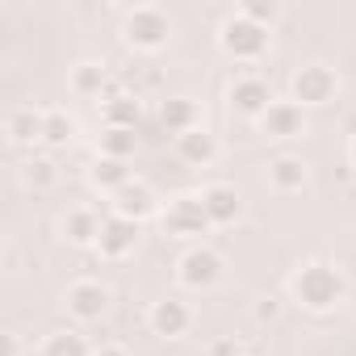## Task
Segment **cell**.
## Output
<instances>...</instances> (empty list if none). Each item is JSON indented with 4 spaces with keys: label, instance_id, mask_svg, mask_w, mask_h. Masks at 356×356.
I'll use <instances>...</instances> for the list:
<instances>
[{
    "label": "cell",
    "instance_id": "6da1fadb",
    "mask_svg": "<svg viewBox=\"0 0 356 356\" xmlns=\"http://www.w3.org/2000/svg\"><path fill=\"white\" fill-rule=\"evenodd\" d=\"M289 293H293V302H298L302 310H310V314H327V310H335V306L343 302L348 281H343V273H339L335 264H327V260H310V264H302V268L293 273Z\"/></svg>",
    "mask_w": 356,
    "mask_h": 356
},
{
    "label": "cell",
    "instance_id": "7a4b0ae2",
    "mask_svg": "<svg viewBox=\"0 0 356 356\" xmlns=\"http://www.w3.org/2000/svg\"><path fill=\"white\" fill-rule=\"evenodd\" d=\"M122 38H126L134 51H147V55H151V51L168 47V38H172V22H168L163 9H155V5H138L134 13H126Z\"/></svg>",
    "mask_w": 356,
    "mask_h": 356
},
{
    "label": "cell",
    "instance_id": "3957f363",
    "mask_svg": "<svg viewBox=\"0 0 356 356\" xmlns=\"http://www.w3.org/2000/svg\"><path fill=\"white\" fill-rule=\"evenodd\" d=\"M218 47H222L231 59H239V63H256V59L268 51V30L256 26V22H248L243 13H235V17L222 22V30H218Z\"/></svg>",
    "mask_w": 356,
    "mask_h": 356
},
{
    "label": "cell",
    "instance_id": "277c9868",
    "mask_svg": "<svg viewBox=\"0 0 356 356\" xmlns=\"http://www.w3.org/2000/svg\"><path fill=\"white\" fill-rule=\"evenodd\" d=\"M289 92H293V101H298L302 109H314V105L335 101V92H339V76H335L327 63H306V67L293 72Z\"/></svg>",
    "mask_w": 356,
    "mask_h": 356
},
{
    "label": "cell",
    "instance_id": "5b68a950",
    "mask_svg": "<svg viewBox=\"0 0 356 356\" xmlns=\"http://www.w3.org/2000/svg\"><path fill=\"white\" fill-rule=\"evenodd\" d=\"M210 227L214 222H210L202 197H172L163 210V231L176 239H202V235H210Z\"/></svg>",
    "mask_w": 356,
    "mask_h": 356
},
{
    "label": "cell",
    "instance_id": "8992f818",
    "mask_svg": "<svg viewBox=\"0 0 356 356\" xmlns=\"http://www.w3.org/2000/svg\"><path fill=\"white\" fill-rule=\"evenodd\" d=\"M176 281L185 289H214L222 281V256L210 248H189L176 264Z\"/></svg>",
    "mask_w": 356,
    "mask_h": 356
},
{
    "label": "cell",
    "instance_id": "52a82bcc",
    "mask_svg": "<svg viewBox=\"0 0 356 356\" xmlns=\"http://www.w3.org/2000/svg\"><path fill=\"white\" fill-rule=\"evenodd\" d=\"M105 310H109V289L101 281H76L67 289V314L76 323H97L105 318Z\"/></svg>",
    "mask_w": 356,
    "mask_h": 356
},
{
    "label": "cell",
    "instance_id": "ba28073f",
    "mask_svg": "<svg viewBox=\"0 0 356 356\" xmlns=\"http://www.w3.org/2000/svg\"><path fill=\"white\" fill-rule=\"evenodd\" d=\"M147 323H151V331H155L159 339H181V335L193 327V310H189L181 298H159V302L151 306Z\"/></svg>",
    "mask_w": 356,
    "mask_h": 356
},
{
    "label": "cell",
    "instance_id": "9c48e42d",
    "mask_svg": "<svg viewBox=\"0 0 356 356\" xmlns=\"http://www.w3.org/2000/svg\"><path fill=\"white\" fill-rule=\"evenodd\" d=\"M268 105H273V88H268V80H260V76H243V80L231 84V109H235V113L260 122V118L268 113Z\"/></svg>",
    "mask_w": 356,
    "mask_h": 356
},
{
    "label": "cell",
    "instance_id": "30bf717a",
    "mask_svg": "<svg viewBox=\"0 0 356 356\" xmlns=\"http://www.w3.org/2000/svg\"><path fill=\"white\" fill-rule=\"evenodd\" d=\"M260 134H268V138H298V134H306V109L298 101H273L268 113L260 118Z\"/></svg>",
    "mask_w": 356,
    "mask_h": 356
},
{
    "label": "cell",
    "instance_id": "8fae6325",
    "mask_svg": "<svg viewBox=\"0 0 356 356\" xmlns=\"http://www.w3.org/2000/svg\"><path fill=\"white\" fill-rule=\"evenodd\" d=\"M202 206H206V214H210V222L214 227H231V222H239L243 218V197H239V189L235 185H206L202 193Z\"/></svg>",
    "mask_w": 356,
    "mask_h": 356
},
{
    "label": "cell",
    "instance_id": "7c38bea8",
    "mask_svg": "<svg viewBox=\"0 0 356 356\" xmlns=\"http://www.w3.org/2000/svg\"><path fill=\"white\" fill-rule=\"evenodd\" d=\"M113 214H118V218H130V222H143V218L159 214V197H155V189H151V185L130 181L126 189H118V193H113Z\"/></svg>",
    "mask_w": 356,
    "mask_h": 356
},
{
    "label": "cell",
    "instance_id": "4fadbf2b",
    "mask_svg": "<svg viewBox=\"0 0 356 356\" xmlns=\"http://www.w3.org/2000/svg\"><path fill=\"white\" fill-rule=\"evenodd\" d=\"M134 243H138V222L109 214V218H105V227H101L97 252H101L105 260H126V256L134 252Z\"/></svg>",
    "mask_w": 356,
    "mask_h": 356
},
{
    "label": "cell",
    "instance_id": "5bb4252c",
    "mask_svg": "<svg viewBox=\"0 0 356 356\" xmlns=\"http://www.w3.org/2000/svg\"><path fill=\"white\" fill-rule=\"evenodd\" d=\"M42 126H47V113L34 109V105H17V109H9V118H5V134H9L13 147H34V143H42Z\"/></svg>",
    "mask_w": 356,
    "mask_h": 356
},
{
    "label": "cell",
    "instance_id": "9a60e30c",
    "mask_svg": "<svg viewBox=\"0 0 356 356\" xmlns=\"http://www.w3.org/2000/svg\"><path fill=\"white\" fill-rule=\"evenodd\" d=\"M176 155H181V163H189V168H210L218 159V138L206 126H197V130L176 138Z\"/></svg>",
    "mask_w": 356,
    "mask_h": 356
},
{
    "label": "cell",
    "instance_id": "2e32d148",
    "mask_svg": "<svg viewBox=\"0 0 356 356\" xmlns=\"http://www.w3.org/2000/svg\"><path fill=\"white\" fill-rule=\"evenodd\" d=\"M159 122H163V130L168 134H189V130H197L202 126V109H197V101H189V97H168L163 105H159Z\"/></svg>",
    "mask_w": 356,
    "mask_h": 356
},
{
    "label": "cell",
    "instance_id": "e0dca14e",
    "mask_svg": "<svg viewBox=\"0 0 356 356\" xmlns=\"http://www.w3.org/2000/svg\"><path fill=\"white\" fill-rule=\"evenodd\" d=\"M101 227H105V218H97V214L84 210V206H76V210L63 214V239H67L72 248H97Z\"/></svg>",
    "mask_w": 356,
    "mask_h": 356
},
{
    "label": "cell",
    "instance_id": "ac0fdd59",
    "mask_svg": "<svg viewBox=\"0 0 356 356\" xmlns=\"http://www.w3.org/2000/svg\"><path fill=\"white\" fill-rule=\"evenodd\" d=\"M268 185H273L277 193H302V189L310 185V172H306V163H302L298 155H277V159L268 163Z\"/></svg>",
    "mask_w": 356,
    "mask_h": 356
},
{
    "label": "cell",
    "instance_id": "d6986e66",
    "mask_svg": "<svg viewBox=\"0 0 356 356\" xmlns=\"http://www.w3.org/2000/svg\"><path fill=\"white\" fill-rule=\"evenodd\" d=\"M101 118L109 130H138V118H143V101L134 92H113L105 105H101Z\"/></svg>",
    "mask_w": 356,
    "mask_h": 356
},
{
    "label": "cell",
    "instance_id": "ffe728a7",
    "mask_svg": "<svg viewBox=\"0 0 356 356\" xmlns=\"http://www.w3.org/2000/svg\"><path fill=\"white\" fill-rule=\"evenodd\" d=\"M134 181L130 176V163H122V159H105V155H97L92 159V168H88V185L92 189H101V193H118V189H126Z\"/></svg>",
    "mask_w": 356,
    "mask_h": 356
},
{
    "label": "cell",
    "instance_id": "44dd1931",
    "mask_svg": "<svg viewBox=\"0 0 356 356\" xmlns=\"http://www.w3.org/2000/svg\"><path fill=\"white\" fill-rule=\"evenodd\" d=\"M105 84H109L105 63H76V67H72V92H76V97L97 101V97L105 92Z\"/></svg>",
    "mask_w": 356,
    "mask_h": 356
},
{
    "label": "cell",
    "instance_id": "7402d4cb",
    "mask_svg": "<svg viewBox=\"0 0 356 356\" xmlns=\"http://www.w3.org/2000/svg\"><path fill=\"white\" fill-rule=\"evenodd\" d=\"M22 181H26L34 193H42V189H51V185L59 181V168H55L51 155H30V159L22 163Z\"/></svg>",
    "mask_w": 356,
    "mask_h": 356
},
{
    "label": "cell",
    "instance_id": "603a6c76",
    "mask_svg": "<svg viewBox=\"0 0 356 356\" xmlns=\"http://www.w3.org/2000/svg\"><path fill=\"white\" fill-rule=\"evenodd\" d=\"M134 151H138V134H134V130H109V126L101 130V155H105V159L130 163Z\"/></svg>",
    "mask_w": 356,
    "mask_h": 356
},
{
    "label": "cell",
    "instance_id": "cb8c5ba5",
    "mask_svg": "<svg viewBox=\"0 0 356 356\" xmlns=\"http://www.w3.org/2000/svg\"><path fill=\"white\" fill-rule=\"evenodd\" d=\"M76 138V118L67 109H47V126H42V143L47 147H67Z\"/></svg>",
    "mask_w": 356,
    "mask_h": 356
},
{
    "label": "cell",
    "instance_id": "d4e9b609",
    "mask_svg": "<svg viewBox=\"0 0 356 356\" xmlns=\"http://www.w3.org/2000/svg\"><path fill=\"white\" fill-rule=\"evenodd\" d=\"M42 356H92V352H88V343H84V335H80V331L63 327V331H51V335H47Z\"/></svg>",
    "mask_w": 356,
    "mask_h": 356
},
{
    "label": "cell",
    "instance_id": "484cf974",
    "mask_svg": "<svg viewBox=\"0 0 356 356\" xmlns=\"http://www.w3.org/2000/svg\"><path fill=\"white\" fill-rule=\"evenodd\" d=\"M239 13H243L248 22H256V26H264V30H268V26L277 22V13H281V9L273 5V0H248V5H243Z\"/></svg>",
    "mask_w": 356,
    "mask_h": 356
},
{
    "label": "cell",
    "instance_id": "4316f807",
    "mask_svg": "<svg viewBox=\"0 0 356 356\" xmlns=\"http://www.w3.org/2000/svg\"><path fill=\"white\" fill-rule=\"evenodd\" d=\"M277 314H281V298H273V293H268V298H260V302H256V318H260V323H273Z\"/></svg>",
    "mask_w": 356,
    "mask_h": 356
},
{
    "label": "cell",
    "instance_id": "83f0119b",
    "mask_svg": "<svg viewBox=\"0 0 356 356\" xmlns=\"http://www.w3.org/2000/svg\"><path fill=\"white\" fill-rule=\"evenodd\" d=\"M0 356H22V339H17L13 331L0 335Z\"/></svg>",
    "mask_w": 356,
    "mask_h": 356
},
{
    "label": "cell",
    "instance_id": "f1b7e54d",
    "mask_svg": "<svg viewBox=\"0 0 356 356\" xmlns=\"http://www.w3.org/2000/svg\"><path fill=\"white\" fill-rule=\"evenodd\" d=\"M210 356H243V352H239V339H218L210 348Z\"/></svg>",
    "mask_w": 356,
    "mask_h": 356
},
{
    "label": "cell",
    "instance_id": "f546056e",
    "mask_svg": "<svg viewBox=\"0 0 356 356\" xmlns=\"http://www.w3.org/2000/svg\"><path fill=\"white\" fill-rule=\"evenodd\" d=\"M92 356H130V352H126L122 343H105V348H97Z\"/></svg>",
    "mask_w": 356,
    "mask_h": 356
},
{
    "label": "cell",
    "instance_id": "4dcf8cb0",
    "mask_svg": "<svg viewBox=\"0 0 356 356\" xmlns=\"http://www.w3.org/2000/svg\"><path fill=\"white\" fill-rule=\"evenodd\" d=\"M348 159H352V168H356V134H352V143H348Z\"/></svg>",
    "mask_w": 356,
    "mask_h": 356
}]
</instances>
